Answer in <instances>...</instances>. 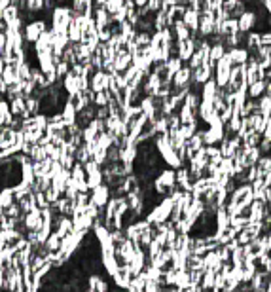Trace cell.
<instances>
[{"label":"cell","mask_w":271,"mask_h":292,"mask_svg":"<svg viewBox=\"0 0 271 292\" xmlns=\"http://www.w3.org/2000/svg\"><path fill=\"white\" fill-rule=\"evenodd\" d=\"M173 209H175V201H173V198H171V196H165V198H163V200H161V201H159L152 211H148L146 220H148L150 224L165 222V220H169V218H171Z\"/></svg>","instance_id":"obj_1"},{"label":"cell","mask_w":271,"mask_h":292,"mask_svg":"<svg viewBox=\"0 0 271 292\" xmlns=\"http://www.w3.org/2000/svg\"><path fill=\"white\" fill-rule=\"evenodd\" d=\"M231 68H233V63H231V57H229V51H226L224 57L216 63V68H214V80H216L218 88H226L227 86Z\"/></svg>","instance_id":"obj_2"},{"label":"cell","mask_w":271,"mask_h":292,"mask_svg":"<svg viewBox=\"0 0 271 292\" xmlns=\"http://www.w3.org/2000/svg\"><path fill=\"white\" fill-rule=\"evenodd\" d=\"M47 29H51V27H47V21L45 19H34V21L27 23L25 27H23V38L27 40V42H36L38 38H40V34L47 31Z\"/></svg>","instance_id":"obj_3"},{"label":"cell","mask_w":271,"mask_h":292,"mask_svg":"<svg viewBox=\"0 0 271 292\" xmlns=\"http://www.w3.org/2000/svg\"><path fill=\"white\" fill-rule=\"evenodd\" d=\"M192 84H194V68L190 65H184L173 76V88H190Z\"/></svg>","instance_id":"obj_4"},{"label":"cell","mask_w":271,"mask_h":292,"mask_svg":"<svg viewBox=\"0 0 271 292\" xmlns=\"http://www.w3.org/2000/svg\"><path fill=\"white\" fill-rule=\"evenodd\" d=\"M182 19L184 23L190 27V31H192V36H199V23H201V12H197V10H194V8H186V12H184V15H182Z\"/></svg>","instance_id":"obj_5"},{"label":"cell","mask_w":271,"mask_h":292,"mask_svg":"<svg viewBox=\"0 0 271 292\" xmlns=\"http://www.w3.org/2000/svg\"><path fill=\"white\" fill-rule=\"evenodd\" d=\"M110 198H112V192H110V186L108 184H99V186H95L93 190H91V200L97 203L99 207H105L106 203L110 201Z\"/></svg>","instance_id":"obj_6"},{"label":"cell","mask_w":271,"mask_h":292,"mask_svg":"<svg viewBox=\"0 0 271 292\" xmlns=\"http://www.w3.org/2000/svg\"><path fill=\"white\" fill-rule=\"evenodd\" d=\"M226 137V125H209L205 129V144H220Z\"/></svg>","instance_id":"obj_7"},{"label":"cell","mask_w":271,"mask_h":292,"mask_svg":"<svg viewBox=\"0 0 271 292\" xmlns=\"http://www.w3.org/2000/svg\"><path fill=\"white\" fill-rule=\"evenodd\" d=\"M110 291L108 287V281L99 275V273H91L88 275V292H106Z\"/></svg>","instance_id":"obj_8"},{"label":"cell","mask_w":271,"mask_h":292,"mask_svg":"<svg viewBox=\"0 0 271 292\" xmlns=\"http://www.w3.org/2000/svg\"><path fill=\"white\" fill-rule=\"evenodd\" d=\"M216 31V15L214 14H201V23H199V36H211Z\"/></svg>","instance_id":"obj_9"},{"label":"cell","mask_w":271,"mask_h":292,"mask_svg":"<svg viewBox=\"0 0 271 292\" xmlns=\"http://www.w3.org/2000/svg\"><path fill=\"white\" fill-rule=\"evenodd\" d=\"M142 90L146 95H152V97H156L161 90V78H159V74L156 72H150L146 78H144V84H142Z\"/></svg>","instance_id":"obj_10"},{"label":"cell","mask_w":271,"mask_h":292,"mask_svg":"<svg viewBox=\"0 0 271 292\" xmlns=\"http://www.w3.org/2000/svg\"><path fill=\"white\" fill-rule=\"evenodd\" d=\"M108 80H110V74L108 72H105L103 68L101 70H97L93 76H91V90L95 91H105L108 88Z\"/></svg>","instance_id":"obj_11"},{"label":"cell","mask_w":271,"mask_h":292,"mask_svg":"<svg viewBox=\"0 0 271 292\" xmlns=\"http://www.w3.org/2000/svg\"><path fill=\"white\" fill-rule=\"evenodd\" d=\"M271 279V273L270 271H264V270H258V273L254 275L252 279V292H268V283Z\"/></svg>","instance_id":"obj_12"},{"label":"cell","mask_w":271,"mask_h":292,"mask_svg":"<svg viewBox=\"0 0 271 292\" xmlns=\"http://www.w3.org/2000/svg\"><path fill=\"white\" fill-rule=\"evenodd\" d=\"M227 51H229V57H231V63H233V65L249 63V59H250L249 47H245V46H237V47H231V49H227Z\"/></svg>","instance_id":"obj_13"},{"label":"cell","mask_w":271,"mask_h":292,"mask_svg":"<svg viewBox=\"0 0 271 292\" xmlns=\"http://www.w3.org/2000/svg\"><path fill=\"white\" fill-rule=\"evenodd\" d=\"M256 21H258L256 12L247 10V12L239 17V31H243V32H250V31H254V29H256Z\"/></svg>","instance_id":"obj_14"},{"label":"cell","mask_w":271,"mask_h":292,"mask_svg":"<svg viewBox=\"0 0 271 292\" xmlns=\"http://www.w3.org/2000/svg\"><path fill=\"white\" fill-rule=\"evenodd\" d=\"M203 262H205V268H212L214 271H220L222 264H224V262H222V258H220V254H218V248L205 252Z\"/></svg>","instance_id":"obj_15"},{"label":"cell","mask_w":271,"mask_h":292,"mask_svg":"<svg viewBox=\"0 0 271 292\" xmlns=\"http://www.w3.org/2000/svg\"><path fill=\"white\" fill-rule=\"evenodd\" d=\"M171 31H173V34H175L177 40H186V38L192 36V31H190V27L184 23V19H177V21L171 25Z\"/></svg>","instance_id":"obj_16"},{"label":"cell","mask_w":271,"mask_h":292,"mask_svg":"<svg viewBox=\"0 0 271 292\" xmlns=\"http://www.w3.org/2000/svg\"><path fill=\"white\" fill-rule=\"evenodd\" d=\"M205 146V129H197L192 138H188V148L190 150H194V152H197V150H201Z\"/></svg>","instance_id":"obj_17"},{"label":"cell","mask_w":271,"mask_h":292,"mask_svg":"<svg viewBox=\"0 0 271 292\" xmlns=\"http://www.w3.org/2000/svg\"><path fill=\"white\" fill-rule=\"evenodd\" d=\"M95 23H97V27L99 29H103V27H108L110 25V17H112V14L106 10V8H95Z\"/></svg>","instance_id":"obj_18"},{"label":"cell","mask_w":271,"mask_h":292,"mask_svg":"<svg viewBox=\"0 0 271 292\" xmlns=\"http://www.w3.org/2000/svg\"><path fill=\"white\" fill-rule=\"evenodd\" d=\"M264 93H268V82L266 80H258L249 86V97L250 99H260Z\"/></svg>","instance_id":"obj_19"},{"label":"cell","mask_w":271,"mask_h":292,"mask_svg":"<svg viewBox=\"0 0 271 292\" xmlns=\"http://www.w3.org/2000/svg\"><path fill=\"white\" fill-rule=\"evenodd\" d=\"M235 32H239V19L229 17V19H226V21L222 23V27H220V32H218V34L227 36V34H235Z\"/></svg>","instance_id":"obj_20"},{"label":"cell","mask_w":271,"mask_h":292,"mask_svg":"<svg viewBox=\"0 0 271 292\" xmlns=\"http://www.w3.org/2000/svg\"><path fill=\"white\" fill-rule=\"evenodd\" d=\"M186 270L192 271V270H205V262H203V256L197 254V252H192L188 256V264H186Z\"/></svg>","instance_id":"obj_21"},{"label":"cell","mask_w":271,"mask_h":292,"mask_svg":"<svg viewBox=\"0 0 271 292\" xmlns=\"http://www.w3.org/2000/svg\"><path fill=\"white\" fill-rule=\"evenodd\" d=\"M214 281H216V271L212 270V268H205L203 279H201L203 291H212L214 289Z\"/></svg>","instance_id":"obj_22"},{"label":"cell","mask_w":271,"mask_h":292,"mask_svg":"<svg viewBox=\"0 0 271 292\" xmlns=\"http://www.w3.org/2000/svg\"><path fill=\"white\" fill-rule=\"evenodd\" d=\"M19 14H21V10H19L15 4H10L8 8H4V10H2V17L6 19L8 25H10V23H14V21H17V19H19Z\"/></svg>","instance_id":"obj_23"},{"label":"cell","mask_w":271,"mask_h":292,"mask_svg":"<svg viewBox=\"0 0 271 292\" xmlns=\"http://www.w3.org/2000/svg\"><path fill=\"white\" fill-rule=\"evenodd\" d=\"M45 247L49 248V252L61 250V248H63V237H61L57 231H51V235H49L47 241H45Z\"/></svg>","instance_id":"obj_24"},{"label":"cell","mask_w":271,"mask_h":292,"mask_svg":"<svg viewBox=\"0 0 271 292\" xmlns=\"http://www.w3.org/2000/svg\"><path fill=\"white\" fill-rule=\"evenodd\" d=\"M154 27H156V31H163V29H169V27H171V19H169V15H167V12H165V10L156 12Z\"/></svg>","instance_id":"obj_25"},{"label":"cell","mask_w":271,"mask_h":292,"mask_svg":"<svg viewBox=\"0 0 271 292\" xmlns=\"http://www.w3.org/2000/svg\"><path fill=\"white\" fill-rule=\"evenodd\" d=\"M14 201H15V198H14V188H12V186L2 188V190H0V209H6L8 205H12Z\"/></svg>","instance_id":"obj_26"},{"label":"cell","mask_w":271,"mask_h":292,"mask_svg":"<svg viewBox=\"0 0 271 292\" xmlns=\"http://www.w3.org/2000/svg\"><path fill=\"white\" fill-rule=\"evenodd\" d=\"M190 283H192V279H190V271L188 270H177V289H179V292L186 291Z\"/></svg>","instance_id":"obj_27"},{"label":"cell","mask_w":271,"mask_h":292,"mask_svg":"<svg viewBox=\"0 0 271 292\" xmlns=\"http://www.w3.org/2000/svg\"><path fill=\"white\" fill-rule=\"evenodd\" d=\"M144 287H146V277H144L142 273H138V275H135V277L129 281L127 291L129 292H144Z\"/></svg>","instance_id":"obj_28"},{"label":"cell","mask_w":271,"mask_h":292,"mask_svg":"<svg viewBox=\"0 0 271 292\" xmlns=\"http://www.w3.org/2000/svg\"><path fill=\"white\" fill-rule=\"evenodd\" d=\"M63 116H65V122H67L68 125H74L76 123V118H78V110H76V107L68 101L67 105H65V108H63Z\"/></svg>","instance_id":"obj_29"},{"label":"cell","mask_w":271,"mask_h":292,"mask_svg":"<svg viewBox=\"0 0 271 292\" xmlns=\"http://www.w3.org/2000/svg\"><path fill=\"white\" fill-rule=\"evenodd\" d=\"M226 46L224 44H212V47H211V63L216 67V63L224 57V53H226Z\"/></svg>","instance_id":"obj_30"},{"label":"cell","mask_w":271,"mask_h":292,"mask_svg":"<svg viewBox=\"0 0 271 292\" xmlns=\"http://www.w3.org/2000/svg\"><path fill=\"white\" fill-rule=\"evenodd\" d=\"M258 101H260V114L271 118V93H264Z\"/></svg>","instance_id":"obj_31"},{"label":"cell","mask_w":271,"mask_h":292,"mask_svg":"<svg viewBox=\"0 0 271 292\" xmlns=\"http://www.w3.org/2000/svg\"><path fill=\"white\" fill-rule=\"evenodd\" d=\"M258 169H260V175L266 177L271 173V154H264V156L258 159Z\"/></svg>","instance_id":"obj_32"},{"label":"cell","mask_w":271,"mask_h":292,"mask_svg":"<svg viewBox=\"0 0 271 292\" xmlns=\"http://www.w3.org/2000/svg\"><path fill=\"white\" fill-rule=\"evenodd\" d=\"M184 65H186V63L182 61L179 55H173V57L167 61V70H169V74H171V76H175V74H177Z\"/></svg>","instance_id":"obj_33"},{"label":"cell","mask_w":271,"mask_h":292,"mask_svg":"<svg viewBox=\"0 0 271 292\" xmlns=\"http://www.w3.org/2000/svg\"><path fill=\"white\" fill-rule=\"evenodd\" d=\"M82 32H84V31L72 19L70 25H68V38H70V42H82Z\"/></svg>","instance_id":"obj_34"},{"label":"cell","mask_w":271,"mask_h":292,"mask_svg":"<svg viewBox=\"0 0 271 292\" xmlns=\"http://www.w3.org/2000/svg\"><path fill=\"white\" fill-rule=\"evenodd\" d=\"M250 224V218L247 215H235V216H231V226L237 230V231H241L243 228H247Z\"/></svg>","instance_id":"obj_35"},{"label":"cell","mask_w":271,"mask_h":292,"mask_svg":"<svg viewBox=\"0 0 271 292\" xmlns=\"http://www.w3.org/2000/svg\"><path fill=\"white\" fill-rule=\"evenodd\" d=\"M203 63H205V55H203V51H201V49L197 47V49L194 51V55H192V59L188 61V65H190V67H192V68H194V70H196V68H199V67H201Z\"/></svg>","instance_id":"obj_36"},{"label":"cell","mask_w":271,"mask_h":292,"mask_svg":"<svg viewBox=\"0 0 271 292\" xmlns=\"http://www.w3.org/2000/svg\"><path fill=\"white\" fill-rule=\"evenodd\" d=\"M262 137H264L262 133H258V131H254V129H252L249 135L243 138V144H247V146H258V144H260V140H262Z\"/></svg>","instance_id":"obj_37"},{"label":"cell","mask_w":271,"mask_h":292,"mask_svg":"<svg viewBox=\"0 0 271 292\" xmlns=\"http://www.w3.org/2000/svg\"><path fill=\"white\" fill-rule=\"evenodd\" d=\"M108 103H110V97H108L106 90L95 93V105H97V107H108Z\"/></svg>","instance_id":"obj_38"},{"label":"cell","mask_w":271,"mask_h":292,"mask_svg":"<svg viewBox=\"0 0 271 292\" xmlns=\"http://www.w3.org/2000/svg\"><path fill=\"white\" fill-rule=\"evenodd\" d=\"M233 163H235L233 157H222V161H220V171L233 177Z\"/></svg>","instance_id":"obj_39"},{"label":"cell","mask_w":271,"mask_h":292,"mask_svg":"<svg viewBox=\"0 0 271 292\" xmlns=\"http://www.w3.org/2000/svg\"><path fill=\"white\" fill-rule=\"evenodd\" d=\"M123 4H125V0H108L105 8H106V10L110 12V14H114V12H116V10H120V8L123 6Z\"/></svg>","instance_id":"obj_40"},{"label":"cell","mask_w":271,"mask_h":292,"mask_svg":"<svg viewBox=\"0 0 271 292\" xmlns=\"http://www.w3.org/2000/svg\"><path fill=\"white\" fill-rule=\"evenodd\" d=\"M161 4H163V0H148V2H146V8H148V12L156 14V12L161 10Z\"/></svg>","instance_id":"obj_41"},{"label":"cell","mask_w":271,"mask_h":292,"mask_svg":"<svg viewBox=\"0 0 271 292\" xmlns=\"http://www.w3.org/2000/svg\"><path fill=\"white\" fill-rule=\"evenodd\" d=\"M260 150H262V154H271V140L270 138H266V137H262V140H260Z\"/></svg>","instance_id":"obj_42"},{"label":"cell","mask_w":271,"mask_h":292,"mask_svg":"<svg viewBox=\"0 0 271 292\" xmlns=\"http://www.w3.org/2000/svg\"><path fill=\"white\" fill-rule=\"evenodd\" d=\"M110 116V108L108 107H97V118L99 120H106Z\"/></svg>","instance_id":"obj_43"},{"label":"cell","mask_w":271,"mask_h":292,"mask_svg":"<svg viewBox=\"0 0 271 292\" xmlns=\"http://www.w3.org/2000/svg\"><path fill=\"white\" fill-rule=\"evenodd\" d=\"M173 6H177V0H163V4H161V10H165V12H169Z\"/></svg>","instance_id":"obj_44"},{"label":"cell","mask_w":271,"mask_h":292,"mask_svg":"<svg viewBox=\"0 0 271 292\" xmlns=\"http://www.w3.org/2000/svg\"><path fill=\"white\" fill-rule=\"evenodd\" d=\"M262 135L271 140V120L268 122V125H266V129H264V133H262Z\"/></svg>","instance_id":"obj_45"},{"label":"cell","mask_w":271,"mask_h":292,"mask_svg":"<svg viewBox=\"0 0 271 292\" xmlns=\"http://www.w3.org/2000/svg\"><path fill=\"white\" fill-rule=\"evenodd\" d=\"M93 2H95V8H105L108 0H93Z\"/></svg>","instance_id":"obj_46"},{"label":"cell","mask_w":271,"mask_h":292,"mask_svg":"<svg viewBox=\"0 0 271 292\" xmlns=\"http://www.w3.org/2000/svg\"><path fill=\"white\" fill-rule=\"evenodd\" d=\"M146 2H148V0H135L136 8H142V6H146Z\"/></svg>","instance_id":"obj_47"},{"label":"cell","mask_w":271,"mask_h":292,"mask_svg":"<svg viewBox=\"0 0 271 292\" xmlns=\"http://www.w3.org/2000/svg\"><path fill=\"white\" fill-rule=\"evenodd\" d=\"M266 184H268V186H271V173H270V175H266Z\"/></svg>","instance_id":"obj_48"},{"label":"cell","mask_w":271,"mask_h":292,"mask_svg":"<svg viewBox=\"0 0 271 292\" xmlns=\"http://www.w3.org/2000/svg\"><path fill=\"white\" fill-rule=\"evenodd\" d=\"M268 292H271V279H270V283H268Z\"/></svg>","instance_id":"obj_49"},{"label":"cell","mask_w":271,"mask_h":292,"mask_svg":"<svg viewBox=\"0 0 271 292\" xmlns=\"http://www.w3.org/2000/svg\"><path fill=\"white\" fill-rule=\"evenodd\" d=\"M125 2H135V0H125Z\"/></svg>","instance_id":"obj_50"},{"label":"cell","mask_w":271,"mask_h":292,"mask_svg":"<svg viewBox=\"0 0 271 292\" xmlns=\"http://www.w3.org/2000/svg\"><path fill=\"white\" fill-rule=\"evenodd\" d=\"M270 213H271V203H270Z\"/></svg>","instance_id":"obj_51"}]
</instances>
